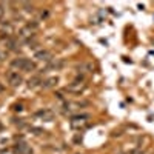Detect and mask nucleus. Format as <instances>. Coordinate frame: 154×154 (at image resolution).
<instances>
[{"instance_id": "obj_8", "label": "nucleus", "mask_w": 154, "mask_h": 154, "mask_svg": "<svg viewBox=\"0 0 154 154\" xmlns=\"http://www.w3.org/2000/svg\"><path fill=\"white\" fill-rule=\"evenodd\" d=\"M14 152H16V154H32L31 148H29L26 143H25V142L17 143V145L14 146Z\"/></svg>"}, {"instance_id": "obj_6", "label": "nucleus", "mask_w": 154, "mask_h": 154, "mask_svg": "<svg viewBox=\"0 0 154 154\" xmlns=\"http://www.w3.org/2000/svg\"><path fill=\"white\" fill-rule=\"evenodd\" d=\"M35 117L42 119L45 122H53L54 120V111H51V109H40V111L35 112Z\"/></svg>"}, {"instance_id": "obj_4", "label": "nucleus", "mask_w": 154, "mask_h": 154, "mask_svg": "<svg viewBox=\"0 0 154 154\" xmlns=\"http://www.w3.org/2000/svg\"><path fill=\"white\" fill-rule=\"evenodd\" d=\"M37 28V23H28L26 26H23L20 31H19V37L22 38V40H31V38L34 37V29Z\"/></svg>"}, {"instance_id": "obj_9", "label": "nucleus", "mask_w": 154, "mask_h": 154, "mask_svg": "<svg viewBox=\"0 0 154 154\" xmlns=\"http://www.w3.org/2000/svg\"><path fill=\"white\" fill-rule=\"evenodd\" d=\"M62 66H63V62L60 59H53V60H49L48 66H46V71H49V69H60Z\"/></svg>"}, {"instance_id": "obj_7", "label": "nucleus", "mask_w": 154, "mask_h": 154, "mask_svg": "<svg viewBox=\"0 0 154 154\" xmlns=\"http://www.w3.org/2000/svg\"><path fill=\"white\" fill-rule=\"evenodd\" d=\"M35 59L37 60H43V62H49V60H53V54H51L48 49H40V51L35 53Z\"/></svg>"}, {"instance_id": "obj_13", "label": "nucleus", "mask_w": 154, "mask_h": 154, "mask_svg": "<svg viewBox=\"0 0 154 154\" xmlns=\"http://www.w3.org/2000/svg\"><path fill=\"white\" fill-rule=\"evenodd\" d=\"M5 59H6V51H2V49H0V62L5 60Z\"/></svg>"}, {"instance_id": "obj_5", "label": "nucleus", "mask_w": 154, "mask_h": 154, "mask_svg": "<svg viewBox=\"0 0 154 154\" xmlns=\"http://www.w3.org/2000/svg\"><path fill=\"white\" fill-rule=\"evenodd\" d=\"M6 79H8V83L11 85V86H19L20 83H22V75L19 74V72H16V71H11V72H8V75H6Z\"/></svg>"}, {"instance_id": "obj_16", "label": "nucleus", "mask_w": 154, "mask_h": 154, "mask_svg": "<svg viewBox=\"0 0 154 154\" xmlns=\"http://www.w3.org/2000/svg\"><path fill=\"white\" fill-rule=\"evenodd\" d=\"M48 16V11H45V12H40V17L43 19V17H46Z\"/></svg>"}, {"instance_id": "obj_12", "label": "nucleus", "mask_w": 154, "mask_h": 154, "mask_svg": "<svg viewBox=\"0 0 154 154\" xmlns=\"http://www.w3.org/2000/svg\"><path fill=\"white\" fill-rule=\"evenodd\" d=\"M38 83H42L40 79H38V77H32V79H29V82H28V86L29 88H35Z\"/></svg>"}, {"instance_id": "obj_14", "label": "nucleus", "mask_w": 154, "mask_h": 154, "mask_svg": "<svg viewBox=\"0 0 154 154\" xmlns=\"http://www.w3.org/2000/svg\"><path fill=\"white\" fill-rule=\"evenodd\" d=\"M23 6L26 8V11H32V5H29V3H23Z\"/></svg>"}, {"instance_id": "obj_3", "label": "nucleus", "mask_w": 154, "mask_h": 154, "mask_svg": "<svg viewBox=\"0 0 154 154\" xmlns=\"http://www.w3.org/2000/svg\"><path fill=\"white\" fill-rule=\"evenodd\" d=\"M85 88H86L85 80L79 77V79H75L74 82H71V83L66 86V91H68V93H72V94H80V93L85 91Z\"/></svg>"}, {"instance_id": "obj_15", "label": "nucleus", "mask_w": 154, "mask_h": 154, "mask_svg": "<svg viewBox=\"0 0 154 154\" xmlns=\"http://www.w3.org/2000/svg\"><path fill=\"white\" fill-rule=\"evenodd\" d=\"M3 14H5V8H3L2 5H0V19L3 17Z\"/></svg>"}, {"instance_id": "obj_10", "label": "nucleus", "mask_w": 154, "mask_h": 154, "mask_svg": "<svg viewBox=\"0 0 154 154\" xmlns=\"http://www.w3.org/2000/svg\"><path fill=\"white\" fill-rule=\"evenodd\" d=\"M57 82H59V77H49L45 82H42V86L43 88H53V86L57 85Z\"/></svg>"}, {"instance_id": "obj_11", "label": "nucleus", "mask_w": 154, "mask_h": 154, "mask_svg": "<svg viewBox=\"0 0 154 154\" xmlns=\"http://www.w3.org/2000/svg\"><path fill=\"white\" fill-rule=\"evenodd\" d=\"M6 46L12 51H17V42L16 40H12V38H8L6 40Z\"/></svg>"}, {"instance_id": "obj_2", "label": "nucleus", "mask_w": 154, "mask_h": 154, "mask_svg": "<svg viewBox=\"0 0 154 154\" xmlns=\"http://www.w3.org/2000/svg\"><path fill=\"white\" fill-rule=\"evenodd\" d=\"M88 119H89V116L88 114H80V116H74V117H71V128L72 130H82V128L86 126L88 123Z\"/></svg>"}, {"instance_id": "obj_1", "label": "nucleus", "mask_w": 154, "mask_h": 154, "mask_svg": "<svg viewBox=\"0 0 154 154\" xmlns=\"http://www.w3.org/2000/svg\"><path fill=\"white\" fill-rule=\"evenodd\" d=\"M11 66L16 68V69H20V71H34L35 69V63L31 62L29 59H25V57H19V59H14L11 62Z\"/></svg>"}]
</instances>
